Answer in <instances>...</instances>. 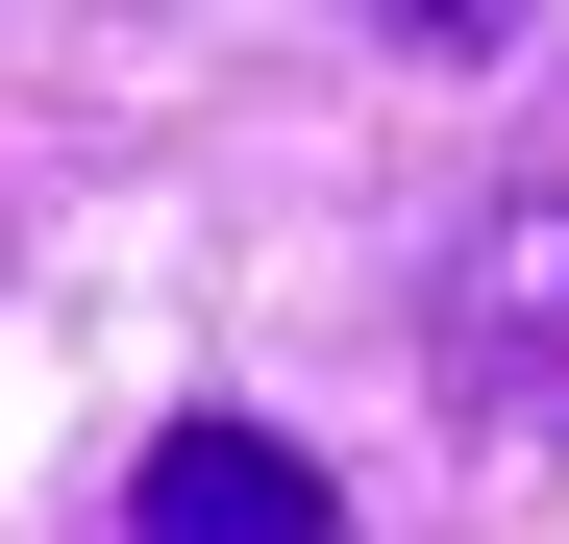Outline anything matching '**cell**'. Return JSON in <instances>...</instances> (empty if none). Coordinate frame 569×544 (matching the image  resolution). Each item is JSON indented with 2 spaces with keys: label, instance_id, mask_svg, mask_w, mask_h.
Wrapping results in <instances>:
<instances>
[{
  "label": "cell",
  "instance_id": "6da1fadb",
  "mask_svg": "<svg viewBox=\"0 0 569 544\" xmlns=\"http://www.w3.org/2000/svg\"><path fill=\"white\" fill-rule=\"evenodd\" d=\"M446 372L496 421H569V173H496L446 248Z\"/></svg>",
  "mask_w": 569,
  "mask_h": 544
},
{
  "label": "cell",
  "instance_id": "7a4b0ae2",
  "mask_svg": "<svg viewBox=\"0 0 569 544\" xmlns=\"http://www.w3.org/2000/svg\"><path fill=\"white\" fill-rule=\"evenodd\" d=\"M124 544H347V495H322L272 421H173L149 471H124Z\"/></svg>",
  "mask_w": 569,
  "mask_h": 544
}]
</instances>
